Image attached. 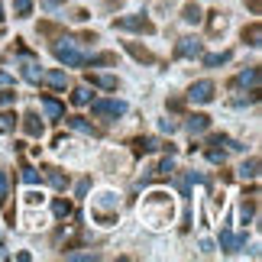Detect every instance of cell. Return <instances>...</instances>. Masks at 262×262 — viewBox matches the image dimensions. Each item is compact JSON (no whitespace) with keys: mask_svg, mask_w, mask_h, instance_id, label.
I'll return each mask as SVG.
<instances>
[{"mask_svg":"<svg viewBox=\"0 0 262 262\" xmlns=\"http://www.w3.org/2000/svg\"><path fill=\"white\" fill-rule=\"evenodd\" d=\"M55 58H58V62H65L68 68H81V65H88V55H84V52H78L72 42L55 46Z\"/></svg>","mask_w":262,"mask_h":262,"instance_id":"obj_1","label":"cell"},{"mask_svg":"<svg viewBox=\"0 0 262 262\" xmlns=\"http://www.w3.org/2000/svg\"><path fill=\"white\" fill-rule=\"evenodd\" d=\"M214 81H194L191 84V91H188V100L191 104H210L214 100Z\"/></svg>","mask_w":262,"mask_h":262,"instance_id":"obj_2","label":"cell"},{"mask_svg":"<svg viewBox=\"0 0 262 262\" xmlns=\"http://www.w3.org/2000/svg\"><path fill=\"white\" fill-rule=\"evenodd\" d=\"M91 110H94L97 117H123L126 104L123 100H91Z\"/></svg>","mask_w":262,"mask_h":262,"instance_id":"obj_3","label":"cell"},{"mask_svg":"<svg viewBox=\"0 0 262 262\" xmlns=\"http://www.w3.org/2000/svg\"><path fill=\"white\" fill-rule=\"evenodd\" d=\"M114 26H117V29H133V33H146V36L156 33V26L149 23L146 16H120Z\"/></svg>","mask_w":262,"mask_h":262,"instance_id":"obj_4","label":"cell"},{"mask_svg":"<svg viewBox=\"0 0 262 262\" xmlns=\"http://www.w3.org/2000/svg\"><path fill=\"white\" fill-rule=\"evenodd\" d=\"M175 55H178V58H191V55H201V42H198V39H191V36L178 39V46H175Z\"/></svg>","mask_w":262,"mask_h":262,"instance_id":"obj_5","label":"cell"},{"mask_svg":"<svg viewBox=\"0 0 262 262\" xmlns=\"http://www.w3.org/2000/svg\"><path fill=\"white\" fill-rule=\"evenodd\" d=\"M220 246H224L227 253H236V249L246 246V236H236V233H230V230H220Z\"/></svg>","mask_w":262,"mask_h":262,"instance_id":"obj_6","label":"cell"},{"mask_svg":"<svg viewBox=\"0 0 262 262\" xmlns=\"http://www.w3.org/2000/svg\"><path fill=\"white\" fill-rule=\"evenodd\" d=\"M42 110H46L52 120H62V117H65V104H58L55 97H42Z\"/></svg>","mask_w":262,"mask_h":262,"instance_id":"obj_7","label":"cell"},{"mask_svg":"<svg viewBox=\"0 0 262 262\" xmlns=\"http://www.w3.org/2000/svg\"><path fill=\"white\" fill-rule=\"evenodd\" d=\"M23 129H26L29 136L39 139V136H42V120H39L36 114H26V117H23Z\"/></svg>","mask_w":262,"mask_h":262,"instance_id":"obj_8","label":"cell"},{"mask_svg":"<svg viewBox=\"0 0 262 262\" xmlns=\"http://www.w3.org/2000/svg\"><path fill=\"white\" fill-rule=\"evenodd\" d=\"M188 133H204V129L210 126V117H204V114H194V117H188Z\"/></svg>","mask_w":262,"mask_h":262,"instance_id":"obj_9","label":"cell"},{"mask_svg":"<svg viewBox=\"0 0 262 262\" xmlns=\"http://www.w3.org/2000/svg\"><path fill=\"white\" fill-rule=\"evenodd\" d=\"M23 75H26V81H33V84H36V81H42V75H46V72H42V68H39L36 62H29V58H26V62H23Z\"/></svg>","mask_w":262,"mask_h":262,"instance_id":"obj_10","label":"cell"},{"mask_svg":"<svg viewBox=\"0 0 262 262\" xmlns=\"http://www.w3.org/2000/svg\"><path fill=\"white\" fill-rule=\"evenodd\" d=\"M91 100H94V94H91L88 88H75L72 91V104L75 107H84V104H91Z\"/></svg>","mask_w":262,"mask_h":262,"instance_id":"obj_11","label":"cell"},{"mask_svg":"<svg viewBox=\"0 0 262 262\" xmlns=\"http://www.w3.org/2000/svg\"><path fill=\"white\" fill-rule=\"evenodd\" d=\"M230 58H233V52H214V55H204V65L207 68H217V65H227Z\"/></svg>","mask_w":262,"mask_h":262,"instance_id":"obj_12","label":"cell"},{"mask_svg":"<svg viewBox=\"0 0 262 262\" xmlns=\"http://www.w3.org/2000/svg\"><path fill=\"white\" fill-rule=\"evenodd\" d=\"M42 81H49L52 88L62 91V88H68V75L65 72H49V75H42Z\"/></svg>","mask_w":262,"mask_h":262,"instance_id":"obj_13","label":"cell"},{"mask_svg":"<svg viewBox=\"0 0 262 262\" xmlns=\"http://www.w3.org/2000/svg\"><path fill=\"white\" fill-rule=\"evenodd\" d=\"M181 19H185V23H201V7L198 4H188L185 10H181Z\"/></svg>","mask_w":262,"mask_h":262,"instance_id":"obj_14","label":"cell"},{"mask_svg":"<svg viewBox=\"0 0 262 262\" xmlns=\"http://www.w3.org/2000/svg\"><path fill=\"white\" fill-rule=\"evenodd\" d=\"M256 175H259V159H249L239 165V178H256Z\"/></svg>","mask_w":262,"mask_h":262,"instance_id":"obj_15","label":"cell"},{"mask_svg":"<svg viewBox=\"0 0 262 262\" xmlns=\"http://www.w3.org/2000/svg\"><path fill=\"white\" fill-rule=\"evenodd\" d=\"M239 84H246V88H259V72H256V68H246V72L243 75H239Z\"/></svg>","mask_w":262,"mask_h":262,"instance_id":"obj_16","label":"cell"},{"mask_svg":"<svg viewBox=\"0 0 262 262\" xmlns=\"http://www.w3.org/2000/svg\"><path fill=\"white\" fill-rule=\"evenodd\" d=\"M91 84H97V88H107V91H114V88H117V78H110V75H91Z\"/></svg>","mask_w":262,"mask_h":262,"instance_id":"obj_17","label":"cell"},{"mask_svg":"<svg viewBox=\"0 0 262 262\" xmlns=\"http://www.w3.org/2000/svg\"><path fill=\"white\" fill-rule=\"evenodd\" d=\"M46 178H49V181H52V185H55V188H65V185H68V178H65L62 172H58V168H46Z\"/></svg>","mask_w":262,"mask_h":262,"instance_id":"obj_18","label":"cell"},{"mask_svg":"<svg viewBox=\"0 0 262 262\" xmlns=\"http://www.w3.org/2000/svg\"><path fill=\"white\" fill-rule=\"evenodd\" d=\"M52 214H55V217H68V214H72V204L58 198V201H52Z\"/></svg>","mask_w":262,"mask_h":262,"instance_id":"obj_19","label":"cell"},{"mask_svg":"<svg viewBox=\"0 0 262 262\" xmlns=\"http://www.w3.org/2000/svg\"><path fill=\"white\" fill-rule=\"evenodd\" d=\"M97 207H114L117 210V194H114V191H104V194L97 198Z\"/></svg>","mask_w":262,"mask_h":262,"instance_id":"obj_20","label":"cell"},{"mask_svg":"<svg viewBox=\"0 0 262 262\" xmlns=\"http://www.w3.org/2000/svg\"><path fill=\"white\" fill-rule=\"evenodd\" d=\"M126 49H129V55H133V58H139V62H152V55H149L146 49H139V46H133V42H129Z\"/></svg>","mask_w":262,"mask_h":262,"instance_id":"obj_21","label":"cell"},{"mask_svg":"<svg viewBox=\"0 0 262 262\" xmlns=\"http://www.w3.org/2000/svg\"><path fill=\"white\" fill-rule=\"evenodd\" d=\"M13 10H16V16H29L33 13V0H16Z\"/></svg>","mask_w":262,"mask_h":262,"instance_id":"obj_22","label":"cell"},{"mask_svg":"<svg viewBox=\"0 0 262 262\" xmlns=\"http://www.w3.org/2000/svg\"><path fill=\"white\" fill-rule=\"evenodd\" d=\"M68 123H72L75 129H81V133H91V136H94V126H91L88 120H81V117H72V120H68Z\"/></svg>","mask_w":262,"mask_h":262,"instance_id":"obj_23","label":"cell"},{"mask_svg":"<svg viewBox=\"0 0 262 262\" xmlns=\"http://www.w3.org/2000/svg\"><path fill=\"white\" fill-rule=\"evenodd\" d=\"M243 39H249V46H259V23H253L249 29H243Z\"/></svg>","mask_w":262,"mask_h":262,"instance_id":"obj_24","label":"cell"},{"mask_svg":"<svg viewBox=\"0 0 262 262\" xmlns=\"http://www.w3.org/2000/svg\"><path fill=\"white\" fill-rule=\"evenodd\" d=\"M152 149H159L156 139H136V152H152Z\"/></svg>","mask_w":262,"mask_h":262,"instance_id":"obj_25","label":"cell"},{"mask_svg":"<svg viewBox=\"0 0 262 262\" xmlns=\"http://www.w3.org/2000/svg\"><path fill=\"white\" fill-rule=\"evenodd\" d=\"M13 126H16V114H10V110L0 114V129H13Z\"/></svg>","mask_w":262,"mask_h":262,"instance_id":"obj_26","label":"cell"},{"mask_svg":"<svg viewBox=\"0 0 262 262\" xmlns=\"http://www.w3.org/2000/svg\"><path fill=\"white\" fill-rule=\"evenodd\" d=\"M16 100V91L13 88H7V91H0V107H10Z\"/></svg>","mask_w":262,"mask_h":262,"instance_id":"obj_27","label":"cell"},{"mask_svg":"<svg viewBox=\"0 0 262 262\" xmlns=\"http://www.w3.org/2000/svg\"><path fill=\"white\" fill-rule=\"evenodd\" d=\"M23 181H26V185H36V181H39V172H36V168H23Z\"/></svg>","mask_w":262,"mask_h":262,"instance_id":"obj_28","label":"cell"},{"mask_svg":"<svg viewBox=\"0 0 262 262\" xmlns=\"http://www.w3.org/2000/svg\"><path fill=\"white\" fill-rule=\"evenodd\" d=\"M7 188H10V181H7V175H4V172H0V201L7 198Z\"/></svg>","mask_w":262,"mask_h":262,"instance_id":"obj_29","label":"cell"},{"mask_svg":"<svg viewBox=\"0 0 262 262\" xmlns=\"http://www.w3.org/2000/svg\"><path fill=\"white\" fill-rule=\"evenodd\" d=\"M207 159H210V162H224V152H220V149H210Z\"/></svg>","mask_w":262,"mask_h":262,"instance_id":"obj_30","label":"cell"},{"mask_svg":"<svg viewBox=\"0 0 262 262\" xmlns=\"http://www.w3.org/2000/svg\"><path fill=\"white\" fill-rule=\"evenodd\" d=\"M239 217H243V224H246V220H253V207H249V204H243V210H239Z\"/></svg>","mask_w":262,"mask_h":262,"instance_id":"obj_31","label":"cell"},{"mask_svg":"<svg viewBox=\"0 0 262 262\" xmlns=\"http://www.w3.org/2000/svg\"><path fill=\"white\" fill-rule=\"evenodd\" d=\"M172 168H175V165H172V159H165V162L159 165V172H162V175H168V172H172Z\"/></svg>","mask_w":262,"mask_h":262,"instance_id":"obj_32","label":"cell"},{"mask_svg":"<svg viewBox=\"0 0 262 262\" xmlns=\"http://www.w3.org/2000/svg\"><path fill=\"white\" fill-rule=\"evenodd\" d=\"M0 84H13V75H7V72H0Z\"/></svg>","mask_w":262,"mask_h":262,"instance_id":"obj_33","label":"cell"},{"mask_svg":"<svg viewBox=\"0 0 262 262\" xmlns=\"http://www.w3.org/2000/svg\"><path fill=\"white\" fill-rule=\"evenodd\" d=\"M62 0H42V7H58Z\"/></svg>","mask_w":262,"mask_h":262,"instance_id":"obj_34","label":"cell"},{"mask_svg":"<svg viewBox=\"0 0 262 262\" xmlns=\"http://www.w3.org/2000/svg\"><path fill=\"white\" fill-rule=\"evenodd\" d=\"M0 23H4V4H0Z\"/></svg>","mask_w":262,"mask_h":262,"instance_id":"obj_35","label":"cell"}]
</instances>
